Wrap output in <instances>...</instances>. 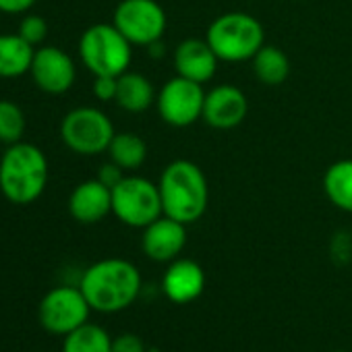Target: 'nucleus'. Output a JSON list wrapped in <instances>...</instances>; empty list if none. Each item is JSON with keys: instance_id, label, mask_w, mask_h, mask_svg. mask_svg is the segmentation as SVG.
<instances>
[{"instance_id": "1", "label": "nucleus", "mask_w": 352, "mask_h": 352, "mask_svg": "<svg viewBox=\"0 0 352 352\" xmlns=\"http://www.w3.org/2000/svg\"><path fill=\"white\" fill-rule=\"evenodd\" d=\"M91 311L112 315L129 309L141 294L143 280L139 267L122 257H108L91 263L79 278Z\"/></svg>"}, {"instance_id": "2", "label": "nucleus", "mask_w": 352, "mask_h": 352, "mask_svg": "<svg viewBox=\"0 0 352 352\" xmlns=\"http://www.w3.org/2000/svg\"><path fill=\"white\" fill-rule=\"evenodd\" d=\"M160 197L164 216L185 226L199 222L210 206V185L206 172L191 160H174L160 174Z\"/></svg>"}, {"instance_id": "3", "label": "nucleus", "mask_w": 352, "mask_h": 352, "mask_svg": "<svg viewBox=\"0 0 352 352\" xmlns=\"http://www.w3.org/2000/svg\"><path fill=\"white\" fill-rule=\"evenodd\" d=\"M48 157L28 141L7 145L0 157V193L15 206L38 201L48 187Z\"/></svg>"}, {"instance_id": "4", "label": "nucleus", "mask_w": 352, "mask_h": 352, "mask_svg": "<svg viewBox=\"0 0 352 352\" xmlns=\"http://www.w3.org/2000/svg\"><path fill=\"white\" fill-rule=\"evenodd\" d=\"M206 40L220 63H247L265 46V32L257 17L230 11L210 23Z\"/></svg>"}, {"instance_id": "5", "label": "nucleus", "mask_w": 352, "mask_h": 352, "mask_svg": "<svg viewBox=\"0 0 352 352\" xmlns=\"http://www.w3.org/2000/svg\"><path fill=\"white\" fill-rule=\"evenodd\" d=\"M79 58L94 77H120L131 67L133 44L114 23H96L79 38Z\"/></svg>"}, {"instance_id": "6", "label": "nucleus", "mask_w": 352, "mask_h": 352, "mask_svg": "<svg viewBox=\"0 0 352 352\" xmlns=\"http://www.w3.org/2000/svg\"><path fill=\"white\" fill-rule=\"evenodd\" d=\"M112 214L129 228H145L164 216L157 183L145 176L126 174L112 189Z\"/></svg>"}, {"instance_id": "7", "label": "nucleus", "mask_w": 352, "mask_h": 352, "mask_svg": "<svg viewBox=\"0 0 352 352\" xmlns=\"http://www.w3.org/2000/svg\"><path fill=\"white\" fill-rule=\"evenodd\" d=\"M116 131L106 112L94 106H79L60 120V139L77 155H100L108 151Z\"/></svg>"}, {"instance_id": "8", "label": "nucleus", "mask_w": 352, "mask_h": 352, "mask_svg": "<svg viewBox=\"0 0 352 352\" xmlns=\"http://www.w3.org/2000/svg\"><path fill=\"white\" fill-rule=\"evenodd\" d=\"M91 307L81 292L79 284H60L44 294L38 307V319L40 325L54 333V336H67L89 321Z\"/></svg>"}, {"instance_id": "9", "label": "nucleus", "mask_w": 352, "mask_h": 352, "mask_svg": "<svg viewBox=\"0 0 352 352\" xmlns=\"http://www.w3.org/2000/svg\"><path fill=\"white\" fill-rule=\"evenodd\" d=\"M206 94L208 91L204 89L201 83L174 75L160 87L155 96L157 114L166 124L174 129L191 126L199 118H204Z\"/></svg>"}, {"instance_id": "10", "label": "nucleus", "mask_w": 352, "mask_h": 352, "mask_svg": "<svg viewBox=\"0 0 352 352\" xmlns=\"http://www.w3.org/2000/svg\"><path fill=\"white\" fill-rule=\"evenodd\" d=\"M112 23L133 46L149 48L164 38L168 17L157 0H120Z\"/></svg>"}, {"instance_id": "11", "label": "nucleus", "mask_w": 352, "mask_h": 352, "mask_svg": "<svg viewBox=\"0 0 352 352\" xmlns=\"http://www.w3.org/2000/svg\"><path fill=\"white\" fill-rule=\"evenodd\" d=\"M30 75L36 87L50 96L67 94L77 79L75 60L58 46H38L34 52Z\"/></svg>"}, {"instance_id": "12", "label": "nucleus", "mask_w": 352, "mask_h": 352, "mask_svg": "<svg viewBox=\"0 0 352 352\" xmlns=\"http://www.w3.org/2000/svg\"><path fill=\"white\" fill-rule=\"evenodd\" d=\"M187 245V226L168 216H160L155 222L143 228L141 251L155 263H170L179 259Z\"/></svg>"}, {"instance_id": "13", "label": "nucleus", "mask_w": 352, "mask_h": 352, "mask_svg": "<svg viewBox=\"0 0 352 352\" xmlns=\"http://www.w3.org/2000/svg\"><path fill=\"white\" fill-rule=\"evenodd\" d=\"M249 114V100L243 89L230 83L212 87L206 94L204 120L212 129L228 131L239 126Z\"/></svg>"}, {"instance_id": "14", "label": "nucleus", "mask_w": 352, "mask_h": 352, "mask_svg": "<svg viewBox=\"0 0 352 352\" xmlns=\"http://www.w3.org/2000/svg\"><path fill=\"white\" fill-rule=\"evenodd\" d=\"M206 290V272L195 259L179 257L168 263L162 276V292L174 305H189Z\"/></svg>"}, {"instance_id": "15", "label": "nucleus", "mask_w": 352, "mask_h": 352, "mask_svg": "<svg viewBox=\"0 0 352 352\" xmlns=\"http://www.w3.org/2000/svg\"><path fill=\"white\" fill-rule=\"evenodd\" d=\"M172 63H174L176 75L204 85L214 79L220 58L208 44V40L187 38L176 46Z\"/></svg>"}, {"instance_id": "16", "label": "nucleus", "mask_w": 352, "mask_h": 352, "mask_svg": "<svg viewBox=\"0 0 352 352\" xmlns=\"http://www.w3.org/2000/svg\"><path fill=\"white\" fill-rule=\"evenodd\" d=\"M69 214L81 224H98L112 214V189L89 179L79 183L69 197Z\"/></svg>"}, {"instance_id": "17", "label": "nucleus", "mask_w": 352, "mask_h": 352, "mask_svg": "<svg viewBox=\"0 0 352 352\" xmlns=\"http://www.w3.org/2000/svg\"><path fill=\"white\" fill-rule=\"evenodd\" d=\"M36 46L19 34H0V79H17L30 73Z\"/></svg>"}, {"instance_id": "18", "label": "nucleus", "mask_w": 352, "mask_h": 352, "mask_svg": "<svg viewBox=\"0 0 352 352\" xmlns=\"http://www.w3.org/2000/svg\"><path fill=\"white\" fill-rule=\"evenodd\" d=\"M155 89L151 81L135 71H126L118 77V89H116V104L131 114L145 112L151 104H155Z\"/></svg>"}, {"instance_id": "19", "label": "nucleus", "mask_w": 352, "mask_h": 352, "mask_svg": "<svg viewBox=\"0 0 352 352\" xmlns=\"http://www.w3.org/2000/svg\"><path fill=\"white\" fill-rule=\"evenodd\" d=\"M323 193L333 208L352 214V160H338L327 166Z\"/></svg>"}, {"instance_id": "20", "label": "nucleus", "mask_w": 352, "mask_h": 352, "mask_svg": "<svg viewBox=\"0 0 352 352\" xmlns=\"http://www.w3.org/2000/svg\"><path fill=\"white\" fill-rule=\"evenodd\" d=\"M251 65H253V73H255L257 81L263 85H270V87L282 85L290 75V60L284 54V50L278 46L265 44L253 56Z\"/></svg>"}, {"instance_id": "21", "label": "nucleus", "mask_w": 352, "mask_h": 352, "mask_svg": "<svg viewBox=\"0 0 352 352\" xmlns=\"http://www.w3.org/2000/svg\"><path fill=\"white\" fill-rule=\"evenodd\" d=\"M114 164H118L124 172H133L141 168L147 160V143L135 133H116L106 151Z\"/></svg>"}, {"instance_id": "22", "label": "nucleus", "mask_w": 352, "mask_h": 352, "mask_svg": "<svg viewBox=\"0 0 352 352\" xmlns=\"http://www.w3.org/2000/svg\"><path fill=\"white\" fill-rule=\"evenodd\" d=\"M63 352H112V336L96 323H83L65 336Z\"/></svg>"}, {"instance_id": "23", "label": "nucleus", "mask_w": 352, "mask_h": 352, "mask_svg": "<svg viewBox=\"0 0 352 352\" xmlns=\"http://www.w3.org/2000/svg\"><path fill=\"white\" fill-rule=\"evenodd\" d=\"M28 120L23 110L11 102V100H0V143H19L23 141Z\"/></svg>"}, {"instance_id": "24", "label": "nucleus", "mask_w": 352, "mask_h": 352, "mask_svg": "<svg viewBox=\"0 0 352 352\" xmlns=\"http://www.w3.org/2000/svg\"><path fill=\"white\" fill-rule=\"evenodd\" d=\"M17 34H19L25 42H30L32 46L38 48V46L44 44V40H46V36H48V23L44 21V17L28 13V15H23V19L19 21Z\"/></svg>"}, {"instance_id": "25", "label": "nucleus", "mask_w": 352, "mask_h": 352, "mask_svg": "<svg viewBox=\"0 0 352 352\" xmlns=\"http://www.w3.org/2000/svg\"><path fill=\"white\" fill-rule=\"evenodd\" d=\"M116 89H118V77L100 75V77L94 79V96L100 102H114L116 100Z\"/></svg>"}, {"instance_id": "26", "label": "nucleus", "mask_w": 352, "mask_h": 352, "mask_svg": "<svg viewBox=\"0 0 352 352\" xmlns=\"http://www.w3.org/2000/svg\"><path fill=\"white\" fill-rule=\"evenodd\" d=\"M112 352H147V348L137 333H120L112 338Z\"/></svg>"}, {"instance_id": "27", "label": "nucleus", "mask_w": 352, "mask_h": 352, "mask_svg": "<svg viewBox=\"0 0 352 352\" xmlns=\"http://www.w3.org/2000/svg\"><path fill=\"white\" fill-rule=\"evenodd\" d=\"M124 176H126V174H124V170H122L118 164H114L112 160H108L106 164H102V166H100L96 179H98L100 183H104L106 187L114 189V187L124 179Z\"/></svg>"}, {"instance_id": "28", "label": "nucleus", "mask_w": 352, "mask_h": 352, "mask_svg": "<svg viewBox=\"0 0 352 352\" xmlns=\"http://www.w3.org/2000/svg\"><path fill=\"white\" fill-rule=\"evenodd\" d=\"M36 5V0H0L3 15H28Z\"/></svg>"}, {"instance_id": "29", "label": "nucleus", "mask_w": 352, "mask_h": 352, "mask_svg": "<svg viewBox=\"0 0 352 352\" xmlns=\"http://www.w3.org/2000/svg\"><path fill=\"white\" fill-rule=\"evenodd\" d=\"M0 17H3V13H0Z\"/></svg>"}, {"instance_id": "30", "label": "nucleus", "mask_w": 352, "mask_h": 352, "mask_svg": "<svg viewBox=\"0 0 352 352\" xmlns=\"http://www.w3.org/2000/svg\"><path fill=\"white\" fill-rule=\"evenodd\" d=\"M340 352H344V350H340Z\"/></svg>"}]
</instances>
